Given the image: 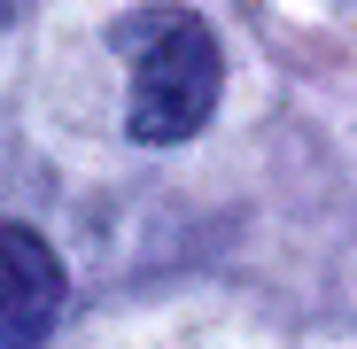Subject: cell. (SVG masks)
<instances>
[{
    "mask_svg": "<svg viewBox=\"0 0 357 349\" xmlns=\"http://www.w3.org/2000/svg\"><path fill=\"white\" fill-rule=\"evenodd\" d=\"M63 295H70V279L54 264V249L31 225L0 217V349H39L63 318Z\"/></svg>",
    "mask_w": 357,
    "mask_h": 349,
    "instance_id": "obj_2",
    "label": "cell"
},
{
    "mask_svg": "<svg viewBox=\"0 0 357 349\" xmlns=\"http://www.w3.org/2000/svg\"><path fill=\"white\" fill-rule=\"evenodd\" d=\"M16 16H24V0H0V31H8V24H16Z\"/></svg>",
    "mask_w": 357,
    "mask_h": 349,
    "instance_id": "obj_3",
    "label": "cell"
},
{
    "mask_svg": "<svg viewBox=\"0 0 357 349\" xmlns=\"http://www.w3.org/2000/svg\"><path fill=\"white\" fill-rule=\"evenodd\" d=\"M116 47L132 54V101H125L132 140H148V148L195 140L218 109V86H225L210 24L187 8H140L116 24Z\"/></svg>",
    "mask_w": 357,
    "mask_h": 349,
    "instance_id": "obj_1",
    "label": "cell"
}]
</instances>
